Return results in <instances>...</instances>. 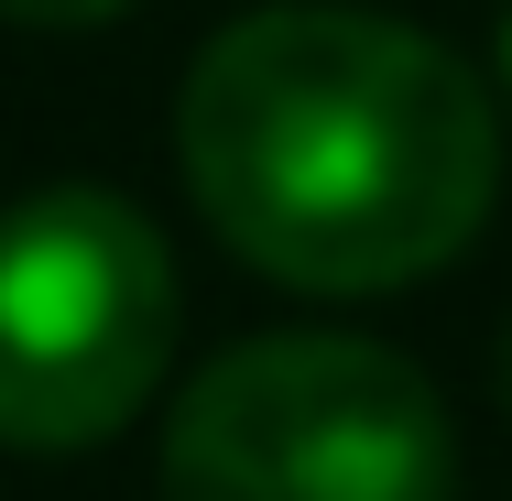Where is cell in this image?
I'll return each instance as SVG.
<instances>
[{
    "label": "cell",
    "instance_id": "6da1fadb",
    "mask_svg": "<svg viewBox=\"0 0 512 501\" xmlns=\"http://www.w3.org/2000/svg\"><path fill=\"white\" fill-rule=\"evenodd\" d=\"M207 229L295 295H393L458 262L502 186L491 88L371 0H262L175 99Z\"/></svg>",
    "mask_w": 512,
    "mask_h": 501
},
{
    "label": "cell",
    "instance_id": "7a4b0ae2",
    "mask_svg": "<svg viewBox=\"0 0 512 501\" xmlns=\"http://www.w3.org/2000/svg\"><path fill=\"white\" fill-rule=\"evenodd\" d=\"M447 403L382 338L273 327L218 349L164 414V501H447Z\"/></svg>",
    "mask_w": 512,
    "mask_h": 501
},
{
    "label": "cell",
    "instance_id": "3957f363",
    "mask_svg": "<svg viewBox=\"0 0 512 501\" xmlns=\"http://www.w3.org/2000/svg\"><path fill=\"white\" fill-rule=\"evenodd\" d=\"M175 360V251L120 186L0 207V447L66 458L120 436Z\"/></svg>",
    "mask_w": 512,
    "mask_h": 501
},
{
    "label": "cell",
    "instance_id": "277c9868",
    "mask_svg": "<svg viewBox=\"0 0 512 501\" xmlns=\"http://www.w3.org/2000/svg\"><path fill=\"white\" fill-rule=\"evenodd\" d=\"M120 11L131 0H0V22H22V33H99Z\"/></svg>",
    "mask_w": 512,
    "mask_h": 501
},
{
    "label": "cell",
    "instance_id": "5b68a950",
    "mask_svg": "<svg viewBox=\"0 0 512 501\" xmlns=\"http://www.w3.org/2000/svg\"><path fill=\"white\" fill-rule=\"evenodd\" d=\"M491 66H502V99H512V0H502V33H491Z\"/></svg>",
    "mask_w": 512,
    "mask_h": 501
},
{
    "label": "cell",
    "instance_id": "8992f818",
    "mask_svg": "<svg viewBox=\"0 0 512 501\" xmlns=\"http://www.w3.org/2000/svg\"><path fill=\"white\" fill-rule=\"evenodd\" d=\"M502 403H512V327H502Z\"/></svg>",
    "mask_w": 512,
    "mask_h": 501
}]
</instances>
